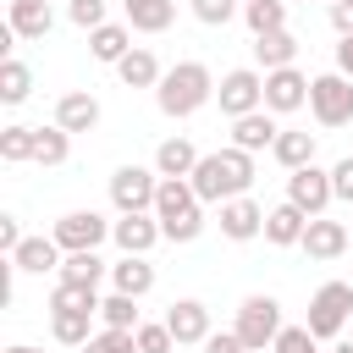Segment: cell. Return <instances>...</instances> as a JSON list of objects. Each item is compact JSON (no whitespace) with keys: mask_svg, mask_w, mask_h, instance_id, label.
Returning <instances> with one entry per match:
<instances>
[{"mask_svg":"<svg viewBox=\"0 0 353 353\" xmlns=\"http://www.w3.org/2000/svg\"><path fill=\"white\" fill-rule=\"evenodd\" d=\"M127 50H132V33H127V22H99V28L88 33V55H94V61H105V66H116Z\"/></svg>","mask_w":353,"mask_h":353,"instance_id":"cell-22","label":"cell"},{"mask_svg":"<svg viewBox=\"0 0 353 353\" xmlns=\"http://www.w3.org/2000/svg\"><path fill=\"white\" fill-rule=\"evenodd\" d=\"M17 270H28V276H44V270H61V259H66V248L55 243V237H22L17 243V254H6Z\"/></svg>","mask_w":353,"mask_h":353,"instance_id":"cell-16","label":"cell"},{"mask_svg":"<svg viewBox=\"0 0 353 353\" xmlns=\"http://www.w3.org/2000/svg\"><path fill=\"white\" fill-rule=\"evenodd\" d=\"M237 11H243V0H193V17H199L204 28H226Z\"/></svg>","mask_w":353,"mask_h":353,"instance_id":"cell-35","label":"cell"},{"mask_svg":"<svg viewBox=\"0 0 353 353\" xmlns=\"http://www.w3.org/2000/svg\"><path fill=\"white\" fill-rule=\"evenodd\" d=\"M165 325H171L176 347H204V336H210V309H204L199 298H176V303L165 309Z\"/></svg>","mask_w":353,"mask_h":353,"instance_id":"cell-12","label":"cell"},{"mask_svg":"<svg viewBox=\"0 0 353 353\" xmlns=\"http://www.w3.org/2000/svg\"><path fill=\"white\" fill-rule=\"evenodd\" d=\"M94 314H99V309H50V331H55V342L83 347V342L94 336Z\"/></svg>","mask_w":353,"mask_h":353,"instance_id":"cell-26","label":"cell"},{"mask_svg":"<svg viewBox=\"0 0 353 353\" xmlns=\"http://www.w3.org/2000/svg\"><path fill=\"white\" fill-rule=\"evenodd\" d=\"M204 353H248V342L237 331H210L204 336Z\"/></svg>","mask_w":353,"mask_h":353,"instance_id":"cell-39","label":"cell"},{"mask_svg":"<svg viewBox=\"0 0 353 353\" xmlns=\"http://www.w3.org/2000/svg\"><path fill=\"white\" fill-rule=\"evenodd\" d=\"M193 193H199V204H226V199H237V193H248L254 188V154L248 149H215V154H204L199 165H193Z\"/></svg>","mask_w":353,"mask_h":353,"instance_id":"cell-1","label":"cell"},{"mask_svg":"<svg viewBox=\"0 0 353 353\" xmlns=\"http://www.w3.org/2000/svg\"><path fill=\"white\" fill-rule=\"evenodd\" d=\"M199 160H204V154H199L188 138H165V143L154 149V171H160V176H193Z\"/></svg>","mask_w":353,"mask_h":353,"instance_id":"cell-27","label":"cell"},{"mask_svg":"<svg viewBox=\"0 0 353 353\" xmlns=\"http://www.w3.org/2000/svg\"><path fill=\"white\" fill-rule=\"evenodd\" d=\"M243 22L254 28V39L259 33H276V28H287V0H248L243 6Z\"/></svg>","mask_w":353,"mask_h":353,"instance_id":"cell-33","label":"cell"},{"mask_svg":"<svg viewBox=\"0 0 353 353\" xmlns=\"http://www.w3.org/2000/svg\"><path fill=\"white\" fill-rule=\"evenodd\" d=\"M347 314H353V287L347 281H325L314 298H309V331L320 336V342H336L342 336V325H347Z\"/></svg>","mask_w":353,"mask_h":353,"instance_id":"cell-5","label":"cell"},{"mask_svg":"<svg viewBox=\"0 0 353 353\" xmlns=\"http://www.w3.org/2000/svg\"><path fill=\"white\" fill-rule=\"evenodd\" d=\"M66 17H72L77 28H88V33H94V28L105 22V0H72V6H66Z\"/></svg>","mask_w":353,"mask_h":353,"instance_id":"cell-38","label":"cell"},{"mask_svg":"<svg viewBox=\"0 0 353 353\" xmlns=\"http://www.w3.org/2000/svg\"><path fill=\"white\" fill-rule=\"evenodd\" d=\"M287 199H292L303 215H325V204L336 199L331 171H320V165H298V171H287Z\"/></svg>","mask_w":353,"mask_h":353,"instance_id":"cell-8","label":"cell"},{"mask_svg":"<svg viewBox=\"0 0 353 353\" xmlns=\"http://www.w3.org/2000/svg\"><path fill=\"white\" fill-rule=\"evenodd\" d=\"M331 353H353V342H336V347H331Z\"/></svg>","mask_w":353,"mask_h":353,"instance_id":"cell-45","label":"cell"},{"mask_svg":"<svg viewBox=\"0 0 353 353\" xmlns=\"http://www.w3.org/2000/svg\"><path fill=\"white\" fill-rule=\"evenodd\" d=\"M6 28L17 39H44L55 28V11H50V0H11L6 6Z\"/></svg>","mask_w":353,"mask_h":353,"instance_id":"cell-17","label":"cell"},{"mask_svg":"<svg viewBox=\"0 0 353 353\" xmlns=\"http://www.w3.org/2000/svg\"><path fill=\"white\" fill-rule=\"evenodd\" d=\"M331 188H336V199L353 204V154H342V160L331 165Z\"/></svg>","mask_w":353,"mask_h":353,"instance_id":"cell-40","label":"cell"},{"mask_svg":"<svg viewBox=\"0 0 353 353\" xmlns=\"http://www.w3.org/2000/svg\"><path fill=\"white\" fill-rule=\"evenodd\" d=\"M99 320L105 325H116V331H138L143 320H138V298L132 292H110V298H99Z\"/></svg>","mask_w":353,"mask_h":353,"instance_id":"cell-32","label":"cell"},{"mask_svg":"<svg viewBox=\"0 0 353 353\" xmlns=\"http://www.w3.org/2000/svg\"><path fill=\"white\" fill-rule=\"evenodd\" d=\"M270 154H276V165H287V171L314 165V132H303V127H281V138L270 143Z\"/></svg>","mask_w":353,"mask_h":353,"instance_id":"cell-24","label":"cell"},{"mask_svg":"<svg viewBox=\"0 0 353 353\" xmlns=\"http://www.w3.org/2000/svg\"><path fill=\"white\" fill-rule=\"evenodd\" d=\"M298 248H303L309 259H336V254L347 248V226H342V221H325V215H309Z\"/></svg>","mask_w":353,"mask_h":353,"instance_id":"cell-15","label":"cell"},{"mask_svg":"<svg viewBox=\"0 0 353 353\" xmlns=\"http://www.w3.org/2000/svg\"><path fill=\"white\" fill-rule=\"evenodd\" d=\"M215 99H221V116H248L265 105V72L259 66H232L221 83H215Z\"/></svg>","mask_w":353,"mask_h":353,"instance_id":"cell-6","label":"cell"},{"mask_svg":"<svg viewBox=\"0 0 353 353\" xmlns=\"http://www.w3.org/2000/svg\"><path fill=\"white\" fill-rule=\"evenodd\" d=\"M176 347V336H171V325L160 320V325H138V353H171Z\"/></svg>","mask_w":353,"mask_h":353,"instance_id":"cell-37","label":"cell"},{"mask_svg":"<svg viewBox=\"0 0 353 353\" xmlns=\"http://www.w3.org/2000/svg\"><path fill=\"white\" fill-rule=\"evenodd\" d=\"M17 243H22V226H17V215H0V248H6V254H17Z\"/></svg>","mask_w":353,"mask_h":353,"instance_id":"cell-41","label":"cell"},{"mask_svg":"<svg viewBox=\"0 0 353 353\" xmlns=\"http://www.w3.org/2000/svg\"><path fill=\"white\" fill-rule=\"evenodd\" d=\"M303 105H309V77H303L298 66H276V72H265V110L292 116V110H303Z\"/></svg>","mask_w":353,"mask_h":353,"instance_id":"cell-10","label":"cell"},{"mask_svg":"<svg viewBox=\"0 0 353 353\" xmlns=\"http://www.w3.org/2000/svg\"><path fill=\"white\" fill-rule=\"evenodd\" d=\"M243 6H248V0H243Z\"/></svg>","mask_w":353,"mask_h":353,"instance_id":"cell-47","label":"cell"},{"mask_svg":"<svg viewBox=\"0 0 353 353\" xmlns=\"http://www.w3.org/2000/svg\"><path fill=\"white\" fill-rule=\"evenodd\" d=\"M160 237H165V232H160V215H154V210H132V215H121V221L110 226V243H116L121 254H149Z\"/></svg>","mask_w":353,"mask_h":353,"instance_id":"cell-11","label":"cell"},{"mask_svg":"<svg viewBox=\"0 0 353 353\" xmlns=\"http://www.w3.org/2000/svg\"><path fill=\"white\" fill-rule=\"evenodd\" d=\"M55 121H61L66 132H94V127H99V99H94L88 88H72V94L55 99Z\"/></svg>","mask_w":353,"mask_h":353,"instance_id":"cell-18","label":"cell"},{"mask_svg":"<svg viewBox=\"0 0 353 353\" xmlns=\"http://www.w3.org/2000/svg\"><path fill=\"white\" fill-rule=\"evenodd\" d=\"M110 281H116V292H132V298H143V292L154 287V265H149L143 254H121V259L110 265Z\"/></svg>","mask_w":353,"mask_h":353,"instance_id":"cell-25","label":"cell"},{"mask_svg":"<svg viewBox=\"0 0 353 353\" xmlns=\"http://www.w3.org/2000/svg\"><path fill=\"white\" fill-rule=\"evenodd\" d=\"M116 77L127 83V88H160V61H154V50H143V44H132L121 61H116Z\"/></svg>","mask_w":353,"mask_h":353,"instance_id":"cell-21","label":"cell"},{"mask_svg":"<svg viewBox=\"0 0 353 353\" xmlns=\"http://www.w3.org/2000/svg\"><path fill=\"white\" fill-rule=\"evenodd\" d=\"M33 143H39V127H22V121L0 127V160H6V165H22V160H33Z\"/></svg>","mask_w":353,"mask_h":353,"instance_id":"cell-30","label":"cell"},{"mask_svg":"<svg viewBox=\"0 0 353 353\" xmlns=\"http://www.w3.org/2000/svg\"><path fill=\"white\" fill-rule=\"evenodd\" d=\"M66 154H72V132H66L61 121L39 127V143H33V165H66Z\"/></svg>","mask_w":353,"mask_h":353,"instance_id":"cell-29","label":"cell"},{"mask_svg":"<svg viewBox=\"0 0 353 353\" xmlns=\"http://www.w3.org/2000/svg\"><path fill=\"white\" fill-rule=\"evenodd\" d=\"M303 226H309V215L287 199V204H276V210H265V243H276V248H292V243H303Z\"/></svg>","mask_w":353,"mask_h":353,"instance_id":"cell-19","label":"cell"},{"mask_svg":"<svg viewBox=\"0 0 353 353\" xmlns=\"http://www.w3.org/2000/svg\"><path fill=\"white\" fill-rule=\"evenodd\" d=\"M325 6H336V0H325Z\"/></svg>","mask_w":353,"mask_h":353,"instance_id":"cell-46","label":"cell"},{"mask_svg":"<svg viewBox=\"0 0 353 353\" xmlns=\"http://www.w3.org/2000/svg\"><path fill=\"white\" fill-rule=\"evenodd\" d=\"M254 61H259V72L292 66V61H298V39H292L287 28H276V33H259V39H254Z\"/></svg>","mask_w":353,"mask_h":353,"instance_id":"cell-23","label":"cell"},{"mask_svg":"<svg viewBox=\"0 0 353 353\" xmlns=\"http://www.w3.org/2000/svg\"><path fill=\"white\" fill-rule=\"evenodd\" d=\"M259 232H265V210H259L248 193H237V199H226V204H221V237L248 243V237H259Z\"/></svg>","mask_w":353,"mask_h":353,"instance_id":"cell-13","label":"cell"},{"mask_svg":"<svg viewBox=\"0 0 353 353\" xmlns=\"http://www.w3.org/2000/svg\"><path fill=\"white\" fill-rule=\"evenodd\" d=\"M110 226H116V221H105V215H94V210H72V215L55 221L50 237H55L66 254H77V248H99V243L110 237Z\"/></svg>","mask_w":353,"mask_h":353,"instance_id":"cell-9","label":"cell"},{"mask_svg":"<svg viewBox=\"0 0 353 353\" xmlns=\"http://www.w3.org/2000/svg\"><path fill=\"white\" fill-rule=\"evenodd\" d=\"M210 99H215V77H210L204 61H176V66H165V77H160V88H154V105H160L171 121L204 110Z\"/></svg>","mask_w":353,"mask_h":353,"instance_id":"cell-2","label":"cell"},{"mask_svg":"<svg viewBox=\"0 0 353 353\" xmlns=\"http://www.w3.org/2000/svg\"><path fill=\"white\" fill-rule=\"evenodd\" d=\"M331 28H336L342 39L353 33V0H336V6H331Z\"/></svg>","mask_w":353,"mask_h":353,"instance_id":"cell-42","label":"cell"},{"mask_svg":"<svg viewBox=\"0 0 353 353\" xmlns=\"http://www.w3.org/2000/svg\"><path fill=\"white\" fill-rule=\"evenodd\" d=\"M243 342H248V353H265L276 336H281V303L270 298V292H248L243 303H237V325H232Z\"/></svg>","mask_w":353,"mask_h":353,"instance_id":"cell-3","label":"cell"},{"mask_svg":"<svg viewBox=\"0 0 353 353\" xmlns=\"http://www.w3.org/2000/svg\"><path fill=\"white\" fill-rule=\"evenodd\" d=\"M61 281H77V287H99V276H105V259H99V248H77V254H66L61 259V270H55Z\"/></svg>","mask_w":353,"mask_h":353,"instance_id":"cell-28","label":"cell"},{"mask_svg":"<svg viewBox=\"0 0 353 353\" xmlns=\"http://www.w3.org/2000/svg\"><path fill=\"white\" fill-rule=\"evenodd\" d=\"M154 193H160V171H149V165H116L110 171V204L121 215L154 210Z\"/></svg>","mask_w":353,"mask_h":353,"instance_id":"cell-7","label":"cell"},{"mask_svg":"<svg viewBox=\"0 0 353 353\" xmlns=\"http://www.w3.org/2000/svg\"><path fill=\"white\" fill-rule=\"evenodd\" d=\"M6 353H39V347H28V342H17V347H6Z\"/></svg>","mask_w":353,"mask_h":353,"instance_id":"cell-44","label":"cell"},{"mask_svg":"<svg viewBox=\"0 0 353 353\" xmlns=\"http://www.w3.org/2000/svg\"><path fill=\"white\" fill-rule=\"evenodd\" d=\"M309 110L320 127H347L353 121V77H342V72L309 77Z\"/></svg>","mask_w":353,"mask_h":353,"instance_id":"cell-4","label":"cell"},{"mask_svg":"<svg viewBox=\"0 0 353 353\" xmlns=\"http://www.w3.org/2000/svg\"><path fill=\"white\" fill-rule=\"evenodd\" d=\"M276 138H281V127H276V110H265V105L232 121V143H237V149H248V154H259V149H270Z\"/></svg>","mask_w":353,"mask_h":353,"instance_id":"cell-14","label":"cell"},{"mask_svg":"<svg viewBox=\"0 0 353 353\" xmlns=\"http://www.w3.org/2000/svg\"><path fill=\"white\" fill-rule=\"evenodd\" d=\"M28 94H33V72H28L17 55H6V61H0V99H6V105H22Z\"/></svg>","mask_w":353,"mask_h":353,"instance_id":"cell-31","label":"cell"},{"mask_svg":"<svg viewBox=\"0 0 353 353\" xmlns=\"http://www.w3.org/2000/svg\"><path fill=\"white\" fill-rule=\"evenodd\" d=\"M336 72H342V77H353V33L336 44Z\"/></svg>","mask_w":353,"mask_h":353,"instance_id":"cell-43","label":"cell"},{"mask_svg":"<svg viewBox=\"0 0 353 353\" xmlns=\"http://www.w3.org/2000/svg\"><path fill=\"white\" fill-rule=\"evenodd\" d=\"M83 353H138V331H116V325H105V331H94V336L83 342Z\"/></svg>","mask_w":353,"mask_h":353,"instance_id":"cell-34","label":"cell"},{"mask_svg":"<svg viewBox=\"0 0 353 353\" xmlns=\"http://www.w3.org/2000/svg\"><path fill=\"white\" fill-rule=\"evenodd\" d=\"M132 33H165L176 22V0H121Z\"/></svg>","mask_w":353,"mask_h":353,"instance_id":"cell-20","label":"cell"},{"mask_svg":"<svg viewBox=\"0 0 353 353\" xmlns=\"http://www.w3.org/2000/svg\"><path fill=\"white\" fill-rule=\"evenodd\" d=\"M276 353H320V336L309 331V325H281V336L270 342Z\"/></svg>","mask_w":353,"mask_h":353,"instance_id":"cell-36","label":"cell"}]
</instances>
